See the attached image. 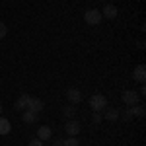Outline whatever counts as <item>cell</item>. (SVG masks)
<instances>
[{"mask_svg":"<svg viewBox=\"0 0 146 146\" xmlns=\"http://www.w3.org/2000/svg\"><path fill=\"white\" fill-rule=\"evenodd\" d=\"M90 107H92V111L101 113L105 107H107V98H105L103 94H94V96L90 98Z\"/></svg>","mask_w":146,"mask_h":146,"instance_id":"cell-1","label":"cell"},{"mask_svg":"<svg viewBox=\"0 0 146 146\" xmlns=\"http://www.w3.org/2000/svg\"><path fill=\"white\" fill-rule=\"evenodd\" d=\"M101 20H103V18H101V12H100V10H96V8H92V10H86V14H84V22L90 23V25H98Z\"/></svg>","mask_w":146,"mask_h":146,"instance_id":"cell-2","label":"cell"},{"mask_svg":"<svg viewBox=\"0 0 146 146\" xmlns=\"http://www.w3.org/2000/svg\"><path fill=\"white\" fill-rule=\"evenodd\" d=\"M121 98H123V103H125V105H129V107L136 105L138 100H140V96H138V92H136V90H125Z\"/></svg>","mask_w":146,"mask_h":146,"instance_id":"cell-3","label":"cell"},{"mask_svg":"<svg viewBox=\"0 0 146 146\" xmlns=\"http://www.w3.org/2000/svg\"><path fill=\"white\" fill-rule=\"evenodd\" d=\"M64 131H66L68 136H78L80 131H82V127H80V123L76 119H68L66 125H64Z\"/></svg>","mask_w":146,"mask_h":146,"instance_id":"cell-4","label":"cell"},{"mask_svg":"<svg viewBox=\"0 0 146 146\" xmlns=\"http://www.w3.org/2000/svg\"><path fill=\"white\" fill-rule=\"evenodd\" d=\"M66 100L72 103V105H78L80 101H82V92L78 90V88H70V90H66Z\"/></svg>","mask_w":146,"mask_h":146,"instance_id":"cell-5","label":"cell"},{"mask_svg":"<svg viewBox=\"0 0 146 146\" xmlns=\"http://www.w3.org/2000/svg\"><path fill=\"white\" fill-rule=\"evenodd\" d=\"M37 138H39L41 142L51 140V138H53V129H51V127H47V125L39 127V129H37Z\"/></svg>","mask_w":146,"mask_h":146,"instance_id":"cell-6","label":"cell"},{"mask_svg":"<svg viewBox=\"0 0 146 146\" xmlns=\"http://www.w3.org/2000/svg\"><path fill=\"white\" fill-rule=\"evenodd\" d=\"M117 14H119L117 6H113V4H105V6H103V10H101V18L115 20V18H117Z\"/></svg>","mask_w":146,"mask_h":146,"instance_id":"cell-7","label":"cell"},{"mask_svg":"<svg viewBox=\"0 0 146 146\" xmlns=\"http://www.w3.org/2000/svg\"><path fill=\"white\" fill-rule=\"evenodd\" d=\"M43 101L39 100V98H29V103H27V109L29 111H33V113H41L43 111Z\"/></svg>","mask_w":146,"mask_h":146,"instance_id":"cell-8","label":"cell"},{"mask_svg":"<svg viewBox=\"0 0 146 146\" xmlns=\"http://www.w3.org/2000/svg\"><path fill=\"white\" fill-rule=\"evenodd\" d=\"M133 78H135L136 82H140V84H144V80H146V66L144 64H138V66L133 70Z\"/></svg>","mask_w":146,"mask_h":146,"instance_id":"cell-9","label":"cell"},{"mask_svg":"<svg viewBox=\"0 0 146 146\" xmlns=\"http://www.w3.org/2000/svg\"><path fill=\"white\" fill-rule=\"evenodd\" d=\"M29 98H31V96H27V94H22V96L18 98V101L14 103V107H16L18 111H23V109H27V103H29Z\"/></svg>","mask_w":146,"mask_h":146,"instance_id":"cell-10","label":"cell"},{"mask_svg":"<svg viewBox=\"0 0 146 146\" xmlns=\"http://www.w3.org/2000/svg\"><path fill=\"white\" fill-rule=\"evenodd\" d=\"M10 131H12V123H10V119H6V117H2V115H0V136L10 135Z\"/></svg>","mask_w":146,"mask_h":146,"instance_id":"cell-11","label":"cell"},{"mask_svg":"<svg viewBox=\"0 0 146 146\" xmlns=\"http://www.w3.org/2000/svg\"><path fill=\"white\" fill-rule=\"evenodd\" d=\"M37 115L39 113H33V111H29V109H23L22 111V121H25L27 125H31L37 121Z\"/></svg>","mask_w":146,"mask_h":146,"instance_id":"cell-12","label":"cell"},{"mask_svg":"<svg viewBox=\"0 0 146 146\" xmlns=\"http://www.w3.org/2000/svg\"><path fill=\"white\" fill-rule=\"evenodd\" d=\"M105 121H119V109H113V107H107L105 109V115H103Z\"/></svg>","mask_w":146,"mask_h":146,"instance_id":"cell-13","label":"cell"},{"mask_svg":"<svg viewBox=\"0 0 146 146\" xmlns=\"http://www.w3.org/2000/svg\"><path fill=\"white\" fill-rule=\"evenodd\" d=\"M131 113H133V117H138V119H142V117H144V107L136 103V105H133V107H131Z\"/></svg>","mask_w":146,"mask_h":146,"instance_id":"cell-14","label":"cell"},{"mask_svg":"<svg viewBox=\"0 0 146 146\" xmlns=\"http://www.w3.org/2000/svg\"><path fill=\"white\" fill-rule=\"evenodd\" d=\"M62 113H64L66 117H70V119H72V117H74V113H76V107L70 103V105H66V107H64V111H62Z\"/></svg>","mask_w":146,"mask_h":146,"instance_id":"cell-15","label":"cell"},{"mask_svg":"<svg viewBox=\"0 0 146 146\" xmlns=\"http://www.w3.org/2000/svg\"><path fill=\"white\" fill-rule=\"evenodd\" d=\"M119 117H123L125 121H131V119H133V113H131V107H129V109H125V111H119Z\"/></svg>","mask_w":146,"mask_h":146,"instance_id":"cell-16","label":"cell"},{"mask_svg":"<svg viewBox=\"0 0 146 146\" xmlns=\"http://www.w3.org/2000/svg\"><path fill=\"white\" fill-rule=\"evenodd\" d=\"M64 146H78V138L76 136H68L64 140Z\"/></svg>","mask_w":146,"mask_h":146,"instance_id":"cell-17","label":"cell"},{"mask_svg":"<svg viewBox=\"0 0 146 146\" xmlns=\"http://www.w3.org/2000/svg\"><path fill=\"white\" fill-rule=\"evenodd\" d=\"M6 33H8V27H6V23L0 22V39H4V37H6Z\"/></svg>","mask_w":146,"mask_h":146,"instance_id":"cell-18","label":"cell"},{"mask_svg":"<svg viewBox=\"0 0 146 146\" xmlns=\"http://www.w3.org/2000/svg\"><path fill=\"white\" fill-rule=\"evenodd\" d=\"M92 121H94L96 125L101 123V121H103V115H101V113H96V111H94V117H92Z\"/></svg>","mask_w":146,"mask_h":146,"instance_id":"cell-19","label":"cell"},{"mask_svg":"<svg viewBox=\"0 0 146 146\" xmlns=\"http://www.w3.org/2000/svg\"><path fill=\"white\" fill-rule=\"evenodd\" d=\"M29 146H43V142H41L39 138H33V140L29 142Z\"/></svg>","mask_w":146,"mask_h":146,"instance_id":"cell-20","label":"cell"},{"mask_svg":"<svg viewBox=\"0 0 146 146\" xmlns=\"http://www.w3.org/2000/svg\"><path fill=\"white\" fill-rule=\"evenodd\" d=\"M53 146H64V140H60V138H55V140H53Z\"/></svg>","mask_w":146,"mask_h":146,"instance_id":"cell-21","label":"cell"},{"mask_svg":"<svg viewBox=\"0 0 146 146\" xmlns=\"http://www.w3.org/2000/svg\"><path fill=\"white\" fill-rule=\"evenodd\" d=\"M0 115H2V105H0Z\"/></svg>","mask_w":146,"mask_h":146,"instance_id":"cell-22","label":"cell"}]
</instances>
